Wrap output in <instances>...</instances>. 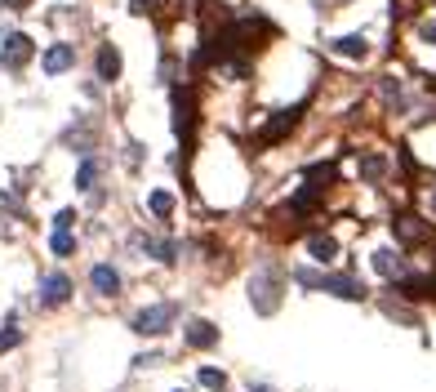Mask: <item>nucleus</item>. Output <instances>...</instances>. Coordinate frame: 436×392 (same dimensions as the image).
I'll use <instances>...</instances> for the list:
<instances>
[{"label":"nucleus","mask_w":436,"mask_h":392,"mask_svg":"<svg viewBox=\"0 0 436 392\" xmlns=\"http://www.w3.org/2000/svg\"><path fill=\"white\" fill-rule=\"evenodd\" d=\"M276 281H281V272L272 263H263L259 272L250 276V303H254V312H276V303H281V290H276Z\"/></svg>","instance_id":"1"},{"label":"nucleus","mask_w":436,"mask_h":392,"mask_svg":"<svg viewBox=\"0 0 436 392\" xmlns=\"http://www.w3.org/2000/svg\"><path fill=\"white\" fill-rule=\"evenodd\" d=\"M298 276L303 285H312V290H325V294H338V298H365V285L361 281H352V276H316V272H307V268H303V272H294Z\"/></svg>","instance_id":"2"},{"label":"nucleus","mask_w":436,"mask_h":392,"mask_svg":"<svg viewBox=\"0 0 436 392\" xmlns=\"http://www.w3.org/2000/svg\"><path fill=\"white\" fill-rule=\"evenodd\" d=\"M174 316H178L174 303H151V307H143V312L134 316V330H138V334H165Z\"/></svg>","instance_id":"3"},{"label":"nucleus","mask_w":436,"mask_h":392,"mask_svg":"<svg viewBox=\"0 0 436 392\" xmlns=\"http://www.w3.org/2000/svg\"><path fill=\"white\" fill-rule=\"evenodd\" d=\"M36 54V45H32V36L27 32H14V36H5V45H0V63L5 67H27V58Z\"/></svg>","instance_id":"4"},{"label":"nucleus","mask_w":436,"mask_h":392,"mask_svg":"<svg viewBox=\"0 0 436 392\" xmlns=\"http://www.w3.org/2000/svg\"><path fill=\"white\" fill-rule=\"evenodd\" d=\"M72 63H76V50H72V45H54V50H45L41 67H45V76H63Z\"/></svg>","instance_id":"5"},{"label":"nucleus","mask_w":436,"mask_h":392,"mask_svg":"<svg viewBox=\"0 0 436 392\" xmlns=\"http://www.w3.org/2000/svg\"><path fill=\"white\" fill-rule=\"evenodd\" d=\"M89 281H94V290H98V294H120V272L111 263H98L89 272Z\"/></svg>","instance_id":"6"},{"label":"nucleus","mask_w":436,"mask_h":392,"mask_svg":"<svg viewBox=\"0 0 436 392\" xmlns=\"http://www.w3.org/2000/svg\"><path fill=\"white\" fill-rule=\"evenodd\" d=\"M72 294V281H67V276H58V272H54V276H45V281H41V303H63V298H67Z\"/></svg>","instance_id":"7"},{"label":"nucleus","mask_w":436,"mask_h":392,"mask_svg":"<svg viewBox=\"0 0 436 392\" xmlns=\"http://www.w3.org/2000/svg\"><path fill=\"white\" fill-rule=\"evenodd\" d=\"M329 50H334L338 58H365V54H369V41H365V36H338Z\"/></svg>","instance_id":"8"},{"label":"nucleus","mask_w":436,"mask_h":392,"mask_svg":"<svg viewBox=\"0 0 436 392\" xmlns=\"http://www.w3.org/2000/svg\"><path fill=\"white\" fill-rule=\"evenodd\" d=\"M294 120H298V107H285V111H276V116H272V125L263 129V143H276V138L285 134V129H294Z\"/></svg>","instance_id":"9"},{"label":"nucleus","mask_w":436,"mask_h":392,"mask_svg":"<svg viewBox=\"0 0 436 392\" xmlns=\"http://www.w3.org/2000/svg\"><path fill=\"white\" fill-rule=\"evenodd\" d=\"M187 343H192V348H214V343H218V325L192 321V325H187Z\"/></svg>","instance_id":"10"},{"label":"nucleus","mask_w":436,"mask_h":392,"mask_svg":"<svg viewBox=\"0 0 436 392\" xmlns=\"http://www.w3.org/2000/svg\"><path fill=\"white\" fill-rule=\"evenodd\" d=\"M98 76L102 80H120V54H116V45H102V50H98Z\"/></svg>","instance_id":"11"},{"label":"nucleus","mask_w":436,"mask_h":392,"mask_svg":"<svg viewBox=\"0 0 436 392\" xmlns=\"http://www.w3.org/2000/svg\"><path fill=\"white\" fill-rule=\"evenodd\" d=\"M307 250H312V259H316V263H334L338 241H334V237H312V241H307Z\"/></svg>","instance_id":"12"},{"label":"nucleus","mask_w":436,"mask_h":392,"mask_svg":"<svg viewBox=\"0 0 436 392\" xmlns=\"http://www.w3.org/2000/svg\"><path fill=\"white\" fill-rule=\"evenodd\" d=\"M174 129H178V134L192 129V98H187V94H174Z\"/></svg>","instance_id":"13"},{"label":"nucleus","mask_w":436,"mask_h":392,"mask_svg":"<svg viewBox=\"0 0 436 392\" xmlns=\"http://www.w3.org/2000/svg\"><path fill=\"white\" fill-rule=\"evenodd\" d=\"M374 268H378L383 276H401V272H405V263L392 254V250H374Z\"/></svg>","instance_id":"14"},{"label":"nucleus","mask_w":436,"mask_h":392,"mask_svg":"<svg viewBox=\"0 0 436 392\" xmlns=\"http://www.w3.org/2000/svg\"><path fill=\"white\" fill-rule=\"evenodd\" d=\"M405 294H436V276H405Z\"/></svg>","instance_id":"15"},{"label":"nucleus","mask_w":436,"mask_h":392,"mask_svg":"<svg viewBox=\"0 0 436 392\" xmlns=\"http://www.w3.org/2000/svg\"><path fill=\"white\" fill-rule=\"evenodd\" d=\"M94 179H98V165H94V161H80V170H76V188L89 192V188H94Z\"/></svg>","instance_id":"16"},{"label":"nucleus","mask_w":436,"mask_h":392,"mask_svg":"<svg viewBox=\"0 0 436 392\" xmlns=\"http://www.w3.org/2000/svg\"><path fill=\"white\" fill-rule=\"evenodd\" d=\"M147 205H151V214H156V219H165V214L174 210V196H169V192H151Z\"/></svg>","instance_id":"17"},{"label":"nucleus","mask_w":436,"mask_h":392,"mask_svg":"<svg viewBox=\"0 0 436 392\" xmlns=\"http://www.w3.org/2000/svg\"><path fill=\"white\" fill-rule=\"evenodd\" d=\"M361 174H365V179H383V174H387V161H383V156H365V161H361Z\"/></svg>","instance_id":"18"},{"label":"nucleus","mask_w":436,"mask_h":392,"mask_svg":"<svg viewBox=\"0 0 436 392\" xmlns=\"http://www.w3.org/2000/svg\"><path fill=\"white\" fill-rule=\"evenodd\" d=\"M396 237H401V241H419L423 228H419L414 219H396Z\"/></svg>","instance_id":"19"},{"label":"nucleus","mask_w":436,"mask_h":392,"mask_svg":"<svg viewBox=\"0 0 436 392\" xmlns=\"http://www.w3.org/2000/svg\"><path fill=\"white\" fill-rule=\"evenodd\" d=\"M201 384L223 392V388H227V375H223V370H214V366H205V370H201Z\"/></svg>","instance_id":"20"},{"label":"nucleus","mask_w":436,"mask_h":392,"mask_svg":"<svg viewBox=\"0 0 436 392\" xmlns=\"http://www.w3.org/2000/svg\"><path fill=\"white\" fill-rule=\"evenodd\" d=\"M50 246H54V254H72V250H76V237H72V232H54Z\"/></svg>","instance_id":"21"},{"label":"nucleus","mask_w":436,"mask_h":392,"mask_svg":"<svg viewBox=\"0 0 436 392\" xmlns=\"http://www.w3.org/2000/svg\"><path fill=\"white\" fill-rule=\"evenodd\" d=\"M72 223H76V210H58V214H54V232H72Z\"/></svg>","instance_id":"22"},{"label":"nucleus","mask_w":436,"mask_h":392,"mask_svg":"<svg viewBox=\"0 0 436 392\" xmlns=\"http://www.w3.org/2000/svg\"><path fill=\"white\" fill-rule=\"evenodd\" d=\"M419 41L423 45H436V18H428V23L419 27Z\"/></svg>","instance_id":"23"},{"label":"nucleus","mask_w":436,"mask_h":392,"mask_svg":"<svg viewBox=\"0 0 436 392\" xmlns=\"http://www.w3.org/2000/svg\"><path fill=\"white\" fill-rule=\"evenodd\" d=\"M165 0H134V14H156Z\"/></svg>","instance_id":"24"},{"label":"nucleus","mask_w":436,"mask_h":392,"mask_svg":"<svg viewBox=\"0 0 436 392\" xmlns=\"http://www.w3.org/2000/svg\"><path fill=\"white\" fill-rule=\"evenodd\" d=\"M18 339H23V334H18V330H0V352H5V348H14Z\"/></svg>","instance_id":"25"},{"label":"nucleus","mask_w":436,"mask_h":392,"mask_svg":"<svg viewBox=\"0 0 436 392\" xmlns=\"http://www.w3.org/2000/svg\"><path fill=\"white\" fill-rule=\"evenodd\" d=\"M5 5H9V9H27V5H32V0H5Z\"/></svg>","instance_id":"26"},{"label":"nucleus","mask_w":436,"mask_h":392,"mask_svg":"<svg viewBox=\"0 0 436 392\" xmlns=\"http://www.w3.org/2000/svg\"><path fill=\"white\" fill-rule=\"evenodd\" d=\"M250 392H272V388H250Z\"/></svg>","instance_id":"27"},{"label":"nucleus","mask_w":436,"mask_h":392,"mask_svg":"<svg viewBox=\"0 0 436 392\" xmlns=\"http://www.w3.org/2000/svg\"><path fill=\"white\" fill-rule=\"evenodd\" d=\"M432 210H436V192H432Z\"/></svg>","instance_id":"28"},{"label":"nucleus","mask_w":436,"mask_h":392,"mask_svg":"<svg viewBox=\"0 0 436 392\" xmlns=\"http://www.w3.org/2000/svg\"><path fill=\"white\" fill-rule=\"evenodd\" d=\"M178 392H183V388H178Z\"/></svg>","instance_id":"29"}]
</instances>
